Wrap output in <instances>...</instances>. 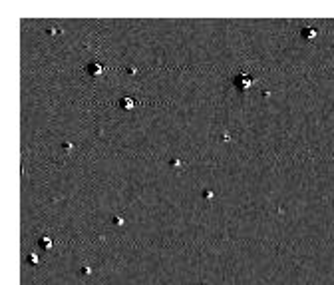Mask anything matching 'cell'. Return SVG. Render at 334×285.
I'll use <instances>...</instances> for the list:
<instances>
[{
    "mask_svg": "<svg viewBox=\"0 0 334 285\" xmlns=\"http://www.w3.org/2000/svg\"><path fill=\"white\" fill-rule=\"evenodd\" d=\"M251 84H255V78H251V76H237L235 78V86L239 88V90H247Z\"/></svg>",
    "mask_w": 334,
    "mask_h": 285,
    "instance_id": "obj_1",
    "label": "cell"
},
{
    "mask_svg": "<svg viewBox=\"0 0 334 285\" xmlns=\"http://www.w3.org/2000/svg\"><path fill=\"white\" fill-rule=\"evenodd\" d=\"M90 72L94 74V76H98V74H101V66L98 62H94V64H90Z\"/></svg>",
    "mask_w": 334,
    "mask_h": 285,
    "instance_id": "obj_2",
    "label": "cell"
},
{
    "mask_svg": "<svg viewBox=\"0 0 334 285\" xmlns=\"http://www.w3.org/2000/svg\"><path fill=\"white\" fill-rule=\"evenodd\" d=\"M133 104H135V102H133L132 98H124V100H121V106L128 108V110H129V108H133Z\"/></svg>",
    "mask_w": 334,
    "mask_h": 285,
    "instance_id": "obj_3",
    "label": "cell"
}]
</instances>
